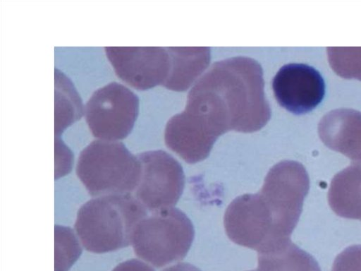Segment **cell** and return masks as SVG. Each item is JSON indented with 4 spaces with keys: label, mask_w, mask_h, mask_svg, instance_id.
Listing matches in <instances>:
<instances>
[{
    "label": "cell",
    "mask_w": 361,
    "mask_h": 271,
    "mask_svg": "<svg viewBox=\"0 0 361 271\" xmlns=\"http://www.w3.org/2000/svg\"><path fill=\"white\" fill-rule=\"evenodd\" d=\"M116 75L130 87L145 90L164 85L171 67L168 47H106Z\"/></svg>",
    "instance_id": "obj_8"
},
{
    "label": "cell",
    "mask_w": 361,
    "mask_h": 271,
    "mask_svg": "<svg viewBox=\"0 0 361 271\" xmlns=\"http://www.w3.org/2000/svg\"><path fill=\"white\" fill-rule=\"evenodd\" d=\"M112 271H155L142 260L129 259L117 265Z\"/></svg>",
    "instance_id": "obj_19"
},
{
    "label": "cell",
    "mask_w": 361,
    "mask_h": 271,
    "mask_svg": "<svg viewBox=\"0 0 361 271\" xmlns=\"http://www.w3.org/2000/svg\"><path fill=\"white\" fill-rule=\"evenodd\" d=\"M309 189V175L297 161H281L267 173L258 193L279 241L290 239Z\"/></svg>",
    "instance_id": "obj_5"
},
{
    "label": "cell",
    "mask_w": 361,
    "mask_h": 271,
    "mask_svg": "<svg viewBox=\"0 0 361 271\" xmlns=\"http://www.w3.org/2000/svg\"><path fill=\"white\" fill-rule=\"evenodd\" d=\"M141 174L133 195L148 212L173 207L185 186L180 164L163 150H151L137 155Z\"/></svg>",
    "instance_id": "obj_7"
},
{
    "label": "cell",
    "mask_w": 361,
    "mask_h": 271,
    "mask_svg": "<svg viewBox=\"0 0 361 271\" xmlns=\"http://www.w3.org/2000/svg\"><path fill=\"white\" fill-rule=\"evenodd\" d=\"M331 271H361V245L350 246L340 253Z\"/></svg>",
    "instance_id": "obj_17"
},
{
    "label": "cell",
    "mask_w": 361,
    "mask_h": 271,
    "mask_svg": "<svg viewBox=\"0 0 361 271\" xmlns=\"http://www.w3.org/2000/svg\"><path fill=\"white\" fill-rule=\"evenodd\" d=\"M347 212L349 219L361 221V166L355 170L348 183Z\"/></svg>",
    "instance_id": "obj_16"
},
{
    "label": "cell",
    "mask_w": 361,
    "mask_h": 271,
    "mask_svg": "<svg viewBox=\"0 0 361 271\" xmlns=\"http://www.w3.org/2000/svg\"><path fill=\"white\" fill-rule=\"evenodd\" d=\"M252 271H257V270H252Z\"/></svg>",
    "instance_id": "obj_21"
},
{
    "label": "cell",
    "mask_w": 361,
    "mask_h": 271,
    "mask_svg": "<svg viewBox=\"0 0 361 271\" xmlns=\"http://www.w3.org/2000/svg\"><path fill=\"white\" fill-rule=\"evenodd\" d=\"M82 246L75 231L55 227V271H68L82 253Z\"/></svg>",
    "instance_id": "obj_13"
},
{
    "label": "cell",
    "mask_w": 361,
    "mask_h": 271,
    "mask_svg": "<svg viewBox=\"0 0 361 271\" xmlns=\"http://www.w3.org/2000/svg\"><path fill=\"white\" fill-rule=\"evenodd\" d=\"M162 271H201V270L191 264H189L187 263H178L174 265L170 266L167 268H165Z\"/></svg>",
    "instance_id": "obj_20"
},
{
    "label": "cell",
    "mask_w": 361,
    "mask_h": 271,
    "mask_svg": "<svg viewBox=\"0 0 361 271\" xmlns=\"http://www.w3.org/2000/svg\"><path fill=\"white\" fill-rule=\"evenodd\" d=\"M263 72L253 59L236 56L215 62L188 93L185 109L219 136L229 131L252 133L269 121Z\"/></svg>",
    "instance_id": "obj_1"
},
{
    "label": "cell",
    "mask_w": 361,
    "mask_h": 271,
    "mask_svg": "<svg viewBox=\"0 0 361 271\" xmlns=\"http://www.w3.org/2000/svg\"><path fill=\"white\" fill-rule=\"evenodd\" d=\"M139 106L136 94L119 83L111 82L93 92L85 106L84 115L96 138L119 141L131 133Z\"/></svg>",
    "instance_id": "obj_6"
},
{
    "label": "cell",
    "mask_w": 361,
    "mask_h": 271,
    "mask_svg": "<svg viewBox=\"0 0 361 271\" xmlns=\"http://www.w3.org/2000/svg\"><path fill=\"white\" fill-rule=\"evenodd\" d=\"M61 96L56 93L55 132L59 136L68 125L80 119L82 115L81 102L73 91L61 92Z\"/></svg>",
    "instance_id": "obj_15"
},
{
    "label": "cell",
    "mask_w": 361,
    "mask_h": 271,
    "mask_svg": "<svg viewBox=\"0 0 361 271\" xmlns=\"http://www.w3.org/2000/svg\"><path fill=\"white\" fill-rule=\"evenodd\" d=\"M193 224L178 208L150 212L135 227L131 241L135 254L157 268L182 260L194 239Z\"/></svg>",
    "instance_id": "obj_4"
},
{
    "label": "cell",
    "mask_w": 361,
    "mask_h": 271,
    "mask_svg": "<svg viewBox=\"0 0 361 271\" xmlns=\"http://www.w3.org/2000/svg\"><path fill=\"white\" fill-rule=\"evenodd\" d=\"M321 140L352 162H361V112L338 109L325 114L318 125Z\"/></svg>",
    "instance_id": "obj_10"
},
{
    "label": "cell",
    "mask_w": 361,
    "mask_h": 271,
    "mask_svg": "<svg viewBox=\"0 0 361 271\" xmlns=\"http://www.w3.org/2000/svg\"><path fill=\"white\" fill-rule=\"evenodd\" d=\"M59 141L56 140V179L68 174L72 168V155L68 149Z\"/></svg>",
    "instance_id": "obj_18"
},
{
    "label": "cell",
    "mask_w": 361,
    "mask_h": 271,
    "mask_svg": "<svg viewBox=\"0 0 361 271\" xmlns=\"http://www.w3.org/2000/svg\"><path fill=\"white\" fill-rule=\"evenodd\" d=\"M272 88L279 104L295 114L312 111L325 94V83L319 72L302 64L282 66L273 78Z\"/></svg>",
    "instance_id": "obj_9"
},
{
    "label": "cell",
    "mask_w": 361,
    "mask_h": 271,
    "mask_svg": "<svg viewBox=\"0 0 361 271\" xmlns=\"http://www.w3.org/2000/svg\"><path fill=\"white\" fill-rule=\"evenodd\" d=\"M76 175L93 197L133 194L140 181L141 164L121 141L95 140L80 153Z\"/></svg>",
    "instance_id": "obj_3"
},
{
    "label": "cell",
    "mask_w": 361,
    "mask_h": 271,
    "mask_svg": "<svg viewBox=\"0 0 361 271\" xmlns=\"http://www.w3.org/2000/svg\"><path fill=\"white\" fill-rule=\"evenodd\" d=\"M171 67L164 87L183 91L188 89L207 67L210 60L209 47H168Z\"/></svg>",
    "instance_id": "obj_11"
},
{
    "label": "cell",
    "mask_w": 361,
    "mask_h": 271,
    "mask_svg": "<svg viewBox=\"0 0 361 271\" xmlns=\"http://www.w3.org/2000/svg\"><path fill=\"white\" fill-rule=\"evenodd\" d=\"M148 213L133 194L93 197L78 210L74 231L86 251H114L131 245L135 227Z\"/></svg>",
    "instance_id": "obj_2"
},
{
    "label": "cell",
    "mask_w": 361,
    "mask_h": 271,
    "mask_svg": "<svg viewBox=\"0 0 361 271\" xmlns=\"http://www.w3.org/2000/svg\"><path fill=\"white\" fill-rule=\"evenodd\" d=\"M329 64L339 76L361 80V47H328Z\"/></svg>",
    "instance_id": "obj_14"
},
{
    "label": "cell",
    "mask_w": 361,
    "mask_h": 271,
    "mask_svg": "<svg viewBox=\"0 0 361 271\" xmlns=\"http://www.w3.org/2000/svg\"><path fill=\"white\" fill-rule=\"evenodd\" d=\"M257 271H321L314 258L290 239L258 253Z\"/></svg>",
    "instance_id": "obj_12"
}]
</instances>
